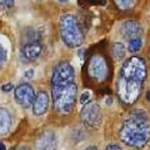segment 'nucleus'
Returning <instances> with one entry per match:
<instances>
[{"mask_svg": "<svg viewBox=\"0 0 150 150\" xmlns=\"http://www.w3.org/2000/svg\"><path fill=\"white\" fill-rule=\"evenodd\" d=\"M142 45H143V41L140 38H135V39H131L129 41V51L130 53H138V51L142 49Z\"/></svg>", "mask_w": 150, "mask_h": 150, "instance_id": "nucleus-16", "label": "nucleus"}, {"mask_svg": "<svg viewBox=\"0 0 150 150\" xmlns=\"http://www.w3.org/2000/svg\"><path fill=\"white\" fill-rule=\"evenodd\" d=\"M84 150H99L96 146H94V145H90V146H88V148H85Z\"/></svg>", "mask_w": 150, "mask_h": 150, "instance_id": "nucleus-23", "label": "nucleus"}, {"mask_svg": "<svg viewBox=\"0 0 150 150\" xmlns=\"http://www.w3.org/2000/svg\"><path fill=\"white\" fill-rule=\"evenodd\" d=\"M99 3H100V4H104V3H106V0H100Z\"/></svg>", "mask_w": 150, "mask_h": 150, "instance_id": "nucleus-27", "label": "nucleus"}, {"mask_svg": "<svg viewBox=\"0 0 150 150\" xmlns=\"http://www.w3.org/2000/svg\"><path fill=\"white\" fill-rule=\"evenodd\" d=\"M114 3L121 10H130L137 5L138 0H114Z\"/></svg>", "mask_w": 150, "mask_h": 150, "instance_id": "nucleus-15", "label": "nucleus"}, {"mask_svg": "<svg viewBox=\"0 0 150 150\" xmlns=\"http://www.w3.org/2000/svg\"><path fill=\"white\" fill-rule=\"evenodd\" d=\"M78 86L75 83L64 85H51L54 109L60 114H69L73 110L76 100Z\"/></svg>", "mask_w": 150, "mask_h": 150, "instance_id": "nucleus-4", "label": "nucleus"}, {"mask_svg": "<svg viewBox=\"0 0 150 150\" xmlns=\"http://www.w3.org/2000/svg\"><path fill=\"white\" fill-rule=\"evenodd\" d=\"M1 3L6 8H13V5H14V0H1Z\"/></svg>", "mask_w": 150, "mask_h": 150, "instance_id": "nucleus-21", "label": "nucleus"}, {"mask_svg": "<svg viewBox=\"0 0 150 150\" xmlns=\"http://www.w3.org/2000/svg\"><path fill=\"white\" fill-rule=\"evenodd\" d=\"M11 126V116L9 111L4 108H0V135L6 134Z\"/></svg>", "mask_w": 150, "mask_h": 150, "instance_id": "nucleus-13", "label": "nucleus"}, {"mask_svg": "<svg viewBox=\"0 0 150 150\" xmlns=\"http://www.w3.org/2000/svg\"><path fill=\"white\" fill-rule=\"evenodd\" d=\"M43 51V46L39 41H30L21 48V56L28 62H34Z\"/></svg>", "mask_w": 150, "mask_h": 150, "instance_id": "nucleus-12", "label": "nucleus"}, {"mask_svg": "<svg viewBox=\"0 0 150 150\" xmlns=\"http://www.w3.org/2000/svg\"><path fill=\"white\" fill-rule=\"evenodd\" d=\"M19 150H30L28 146H21V148H19Z\"/></svg>", "mask_w": 150, "mask_h": 150, "instance_id": "nucleus-25", "label": "nucleus"}, {"mask_svg": "<svg viewBox=\"0 0 150 150\" xmlns=\"http://www.w3.org/2000/svg\"><path fill=\"white\" fill-rule=\"evenodd\" d=\"M120 140L131 148H143L150 140V126L144 111H135L123 124L119 133Z\"/></svg>", "mask_w": 150, "mask_h": 150, "instance_id": "nucleus-2", "label": "nucleus"}, {"mask_svg": "<svg viewBox=\"0 0 150 150\" xmlns=\"http://www.w3.org/2000/svg\"><path fill=\"white\" fill-rule=\"evenodd\" d=\"M59 31L63 43L70 49L79 48L84 43V34L79 21L73 14H64L59 20Z\"/></svg>", "mask_w": 150, "mask_h": 150, "instance_id": "nucleus-3", "label": "nucleus"}, {"mask_svg": "<svg viewBox=\"0 0 150 150\" xmlns=\"http://www.w3.org/2000/svg\"><path fill=\"white\" fill-rule=\"evenodd\" d=\"M146 99H148V100L150 101V90H149V91L146 93Z\"/></svg>", "mask_w": 150, "mask_h": 150, "instance_id": "nucleus-26", "label": "nucleus"}, {"mask_svg": "<svg viewBox=\"0 0 150 150\" xmlns=\"http://www.w3.org/2000/svg\"><path fill=\"white\" fill-rule=\"evenodd\" d=\"M89 100H90V93L85 91V93H84L83 95H81V98H80V103H81L83 105H85V104H88Z\"/></svg>", "mask_w": 150, "mask_h": 150, "instance_id": "nucleus-18", "label": "nucleus"}, {"mask_svg": "<svg viewBox=\"0 0 150 150\" xmlns=\"http://www.w3.org/2000/svg\"><path fill=\"white\" fill-rule=\"evenodd\" d=\"M125 46L121 43H115L112 44V56L115 58V60H121L125 58Z\"/></svg>", "mask_w": 150, "mask_h": 150, "instance_id": "nucleus-14", "label": "nucleus"}, {"mask_svg": "<svg viewBox=\"0 0 150 150\" xmlns=\"http://www.w3.org/2000/svg\"><path fill=\"white\" fill-rule=\"evenodd\" d=\"M58 148V137L54 131L46 130L36 140L38 150H56Z\"/></svg>", "mask_w": 150, "mask_h": 150, "instance_id": "nucleus-9", "label": "nucleus"}, {"mask_svg": "<svg viewBox=\"0 0 150 150\" xmlns=\"http://www.w3.org/2000/svg\"><path fill=\"white\" fill-rule=\"evenodd\" d=\"M50 105V98L45 91L38 93L35 96L34 103H33V114L35 116H41L44 115L49 109Z\"/></svg>", "mask_w": 150, "mask_h": 150, "instance_id": "nucleus-10", "label": "nucleus"}, {"mask_svg": "<svg viewBox=\"0 0 150 150\" xmlns=\"http://www.w3.org/2000/svg\"><path fill=\"white\" fill-rule=\"evenodd\" d=\"M120 33L123 35L124 39H135V38H139L143 33V28L142 25L137 21H133V20H129V21H125L123 25H121V29Z\"/></svg>", "mask_w": 150, "mask_h": 150, "instance_id": "nucleus-11", "label": "nucleus"}, {"mask_svg": "<svg viewBox=\"0 0 150 150\" xmlns=\"http://www.w3.org/2000/svg\"><path fill=\"white\" fill-rule=\"evenodd\" d=\"M108 62L100 54H94L90 56L88 62V75L91 80L96 83L104 81L108 76Z\"/></svg>", "mask_w": 150, "mask_h": 150, "instance_id": "nucleus-5", "label": "nucleus"}, {"mask_svg": "<svg viewBox=\"0 0 150 150\" xmlns=\"http://www.w3.org/2000/svg\"><path fill=\"white\" fill-rule=\"evenodd\" d=\"M146 63L140 56H131L121 65L116 93L119 99L128 105H133L138 101L143 91V84L146 79Z\"/></svg>", "mask_w": 150, "mask_h": 150, "instance_id": "nucleus-1", "label": "nucleus"}, {"mask_svg": "<svg viewBox=\"0 0 150 150\" xmlns=\"http://www.w3.org/2000/svg\"><path fill=\"white\" fill-rule=\"evenodd\" d=\"M6 62V50L3 45H0V67Z\"/></svg>", "mask_w": 150, "mask_h": 150, "instance_id": "nucleus-17", "label": "nucleus"}, {"mask_svg": "<svg viewBox=\"0 0 150 150\" xmlns=\"http://www.w3.org/2000/svg\"><path fill=\"white\" fill-rule=\"evenodd\" d=\"M33 75H34V71H33V70H28V71L24 73V78L26 79V80H31Z\"/></svg>", "mask_w": 150, "mask_h": 150, "instance_id": "nucleus-20", "label": "nucleus"}, {"mask_svg": "<svg viewBox=\"0 0 150 150\" xmlns=\"http://www.w3.org/2000/svg\"><path fill=\"white\" fill-rule=\"evenodd\" d=\"M14 98H15V100L19 105L28 109V108L33 106V103H34V99H35V91L29 84H21V85L15 88Z\"/></svg>", "mask_w": 150, "mask_h": 150, "instance_id": "nucleus-8", "label": "nucleus"}, {"mask_svg": "<svg viewBox=\"0 0 150 150\" xmlns=\"http://www.w3.org/2000/svg\"><path fill=\"white\" fill-rule=\"evenodd\" d=\"M0 150H6V146L3 143H0Z\"/></svg>", "mask_w": 150, "mask_h": 150, "instance_id": "nucleus-24", "label": "nucleus"}, {"mask_svg": "<svg viewBox=\"0 0 150 150\" xmlns=\"http://www.w3.org/2000/svg\"><path fill=\"white\" fill-rule=\"evenodd\" d=\"M14 89V85L11 83H8V84H4V85L1 86V90L3 91H5V93H9V91H11Z\"/></svg>", "mask_w": 150, "mask_h": 150, "instance_id": "nucleus-19", "label": "nucleus"}, {"mask_svg": "<svg viewBox=\"0 0 150 150\" xmlns=\"http://www.w3.org/2000/svg\"><path fill=\"white\" fill-rule=\"evenodd\" d=\"M59 1H62V3H65V1H68V0H59Z\"/></svg>", "mask_w": 150, "mask_h": 150, "instance_id": "nucleus-28", "label": "nucleus"}, {"mask_svg": "<svg viewBox=\"0 0 150 150\" xmlns=\"http://www.w3.org/2000/svg\"><path fill=\"white\" fill-rule=\"evenodd\" d=\"M105 150H121V148L119 146V145H114V144H111V145H108Z\"/></svg>", "mask_w": 150, "mask_h": 150, "instance_id": "nucleus-22", "label": "nucleus"}, {"mask_svg": "<svg viewBox=\"0 0 150 150\" xmlns=\"http://www.w3.org/2000/svg\"><path fill=\"white\" fill-rule=\"evenodd\" d=\"M75 80V70L71 64L67 62L59 63L54 68L51 75V85H64V84L74 83Z\"/></svg>", "mask_w": 150, "mask_h": 150, "instance_id": "nucleus-6", "label": "nucleus"}, {"mask_svg": "<svg viewBox=\"0 0 150 150\" xmlns=\"http://www.w3.org/2000/svg\"><path fill=\"white\" fill-rule=\"evenodd\" d=\"M80 116H81L83 123L88 126H90V128H98L101 124V120H103L101 109L95 103L85 104V106L80 111Z\"/></svg>", "mask_w": 150, "mask_h": 150, "instance_id": "nucleus-7", "label": "nucleus"}]
</instances>
